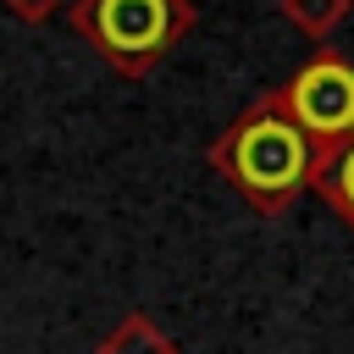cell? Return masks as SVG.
Masks as SVG:
<instances>
[{
    "mask_svg": "<svg viewBox=\"0 0 354 354\" xmlns=\"http://www.w3.org/2000/svg\"><path fill=\"white\" fill-rule=\"evenodd\" d=\"M205 160L260 210V216H282L310 183H315V138L293 122V111L282 105V88H266L260 100H249L205 149Z\"/></svg>",
    "mask_w": 354,
    "mask_h": 354,
    "instance_id": "1",
    "label": "cell"
},
{
    "mask_svg": "<svg viewBox=\"0 0 354 354\" xmlns=\"http://www.w3.org/2000/svg\"><path fill=\"white\" fill-rule=\"evenodd\" d=\"M66 22L122 77H149L194 33V0H72Z\"/></svg>",
    "mask_w": 354,
    "mask_h": 354,
    "instance_id": "2",
    "label": "cell"
},
{
    "mask_svg": "<svg viewBox=\"0 0 354 354\" xmlns=\"http://www.w3.org/2000/svg\"><path fill=\"white\" fill-rule=\"evenodd\" d=\"M282 105L293 111V122L315 138V149H337L354 138V61L332 44H321L288 83H282Z\"/></svg>",
    "mask_w": 354,
    "mask_h": 354,
    "instance_id": "3",
    "label": "cell"
},
{
    "mask_svg": "<svg viewBox=\"0 0 354 354\" xmlns=\"http://www.w3.org/2000/svg\"><path fill=\"white\" fill-rule=\"evenodd\" d=\"M310 188L354 227V138L337 144V149H326V155L315 160V183H310Z\"/></svg>",
    "mask_w": 354,
    "mask_h": 354,
    "instance_id": "4",
    "label": "cell"
},
{
    "mask_svg": "<svg viewBox=\"0 0 354 354\" xmlns=\"http://www.w3.org/2000/svg\"><path fill=\"white\" fill-rule=\"evenodd\" d=\"M348 6H354V0H277V11H282L304 39H315V44L332 39V33L348 22Z\"/></svg>",
    "mask_w": 354,
    "mask_h": 354,
    "instance_id": "5",
    "label": "cell"
},
{
    "mask_svg": "<svg viewBox=\"0 0 354 354\" xmlns=\"http://www.w3.org/2000/svg\"><path fill=\"white\" fill-rule=\"evenodd\" d=\"M105 354H171V348L160 343V332H155L149 321H138V315H133V321H122V326H116V337L105 343Z\"/></svg>",
    "mask_w": 354,
    "mask_h": 354,
    "instance_id": "6",
    "label": "cell"
},
{
    "mask_svg": "<svg viewBox=\"0 0 354 354\" xmlns=\"http://www.w3.org/2000/svg\"><path fill=\"white\" fill-rule=\"evenodd\" d=\"M61 6H72V0H6V11L17 17V22H28V28H39V22H50Z\"/></svg>",
    "mask_w": 354,
    "mask_h": 354,
    "instance_id": "7",
    "label": "cell"
}]
</instances>
